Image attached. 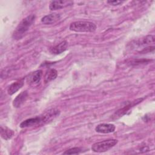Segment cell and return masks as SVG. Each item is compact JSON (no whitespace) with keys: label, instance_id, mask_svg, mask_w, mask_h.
<instances>
[{"label":"cell","instance_id":"30bf717a","mask_svg":"<svg viewBox=\"0 0 155 155\" xmlns=\"http://www.w3.org/2000/svg\"><path fill=\"white\" fill-rule=\"evenodd\" d=\"M68 47V42L66 41H63L56 45L50 48V52L53 54H59L65 51Z\"/></svg>","mask_w":155,"mask_h":155},{"label":"cell","instance_id":"4fadbf2b","mask_svg":"<svg viewBox=\"0 0 155 155\" xmlns=\"http://www.w3.org/2000/svg\"><path fill=\"white\" fill-rule=\"evenodd\" d=\"M42 75V70H37L33 72L32 74H30L29 76L30 82L33 84H38L40 82L41 78Z\"/></svg>","mask_w":155,"mask_h":155},{"label":"cell","instance_id":"52a82bcc","mask_svg":"<svg viewBox=\"0 0 155 155\" xmlns=\"http://www.w3.org/2000/svg\"><path fill=\"white\" fill-rule=\"evenodd\" d=\"M116 129V127L112 124H100L95 128V131L99 133L108 134L113 133Z\"/></svg>","mask_w":155,"mask_h":155},{"label":"cell","instance_id":"ac0fdd59","mask_svg":"<svg viewBox=\"0 0 155 155\" xmlns=\"http://www.w3.org/2000/svg\"><path fill=\"white\" fill-rule=\"evenodd\" d=\"M107 2L112 5H118L121 4L122 3L124 2V1H118V0H114V1H108Z\"/></svg>","mask_w":155,"mask_h":155},{"label":"cell","instance_id":"2e32d148","mask_svg":"<svg viewBox=\"0 0 155 155\" xmlns=\"http://www.w3.org/2000/svg\"><path fill=\"white\" fill-rule=\"evenodd\" d=\"M82 148L79 147H74L72 148H70L68 150H66L63 154H79L81 152H82Z\"/></svg>","mask_w":155,"mask_h":155},{"label":"cell","instance_id":"9c48e42d","mask_svg":"<svg viewBox=\"0 0 155 155\" xmlns=\"http://www.w3.org/2000/svg\"><path fill=\"white\" fill-rule=\"evenodd\" d=\"M28 97V92L27 91H22L13 100V105L15 108L20 107L27 100Z\"/></svg>","mask_w":155,"mask_h":155},{"label":"cell","instance_id":"277c9868","mask_svg":"<svg viewBox=\"0 0 155 155\" xmlns=\"http://www.w3.org/2000/svg\"><path fill=\"white\" fill-rule=\"evenodd\" d=\"M143 98H139V99H136V101H133L131 102V103L128 104V105L124 106L123 108H120L119 110H118L116 112L114 113V114L112 116V118L113 119H117L120 117H122L123 115L127 113V112L131 108L133 107H134V105L138 104L139 103L141 102V101H143Z\"/></svg>","mask_w":155,"mask_h":155},{"label":"cell","instance_id":"8fae6325","mask_svg":"<svg viewBox=\"0 0 155 155\" xmlns=\"http://www.w3.org/2000/svg\"><path fill=\"white\" fill-rule=\"evenodd\" d=\"M24 84V79H20L15 82L12 84L7 89V93L9 95H13L19 90H20Z\"/></svg>","mask_w":155,"mask_h":155},{"label":"cell","instance_id":"5b68a950","mask_svg":"<svg viewBox=\"0 0 155 155\" xmlns=\"http://www.w3.org/2000/svg\"><path fill=\"white\" fill-rule=\"evenodd\" d=\"M44 121L42 116H36L32 118L27 119L20 124L21 128H26V127H30L33 126H36L38 125L44 124Z\"/></svg>","mask_w":155,"mask_h":155},{"label":"cell","instance_id":"5bb4252c","mask_svg":"<svg viewBox=\"0 0 155 155\" xmlns=\"http://www.w3.org/2000/svg\"><path fill=\"white\" fill-rule=\"evenodd\" d=\"M14 135V131L7 127H1V137L5 140L11 139Z\"/></svg>","mask_w":155,"mask_h":155},{"label":"cell","instance_id":"7a4b0ae2","mask_svg":"<svg viewBox=\"0 0 155 155\" xmlns=\"http://www.w3.org/2000/svg\"><path fill=\"white\" fill-rule=\"evenodd\" d=\"M69 29L75 32H94L96 30V25L90 21H75L70 24Z\"/></svg>","mask_w":155,"mask_h":155},{"label":"cell","instance_id":"9a60e30c","mask_svg":"<svg viewBox=\"0 0 155 155\" xmlns=\"http://www.w3.org/2000/svg\"><path fill=\"white\" fill-rule=\"evenodd\" d=\"M58 76V71L55 69L48 70L45 74V82H49L54 79H55Z\"/></svg>","mask_w":155,"mask_h":155},{"label":"cell","instance_id":"6da1fadb","mask_svg":"<svg viewBox=\"0 0 155 155\" xmlns=\"http://www.w3.org/2000/svg\"><path fill=\"white\" fill-rule=\"evenodd\" d=\"M35 19L36 16L35 15H30L24 18L16 27L13 34V37L17 39L21 38L33 24Z\"/></svg>","mask_w":155,"mask_h":155},{"label":"cell","instance_id":"ba28073f","mask_svg":"<svg viewBox=\"0 0 155 155\" xmlns=\"http://www.w3.org/2000/svg\"><path fill=\"white\" fill-rule=\"evenodd\" d=\"M61 18V16L58 13H51L47 15L44 16L41 19V22L44 24L48 25V24H52L59 21Z\"/></svg>","mask_w":155,"mask_h":155},{"label":"cell","instance_id":"e0dca14e","mask_svg":"<svg viewBox=\"0 0 155 155\" xmlns=\"http://www.w3.org/2000/svg\"><path fill=\"white\" fill-rule=\"evenodd\" d=\"M150 61V60H148V59H136V60H133V61H131L130 63L132 65H140V64H147Z\"/></svg>","mask_w":155,"mask_h":155},{"label":"cell","instance_id":"7c38bea8","mask_svg":"<svg viewBox=\"0 0 155 155\" xmlns=\"http://www.w3.org/2000/svg\"><path fill=\"white\" fill-rule=\"evenodd\" d=\"M155 37L153 35H149L146 36L144 38H143L140 42H139V45L140 46H145L146 47H151V45H154V44Z\"/></svg>","mask_w":155,"mask_h":155},{"label":"cell","instance_id":"8992f818","mask_svg":"<svg viewBox=\"0 0 155 155\" xmlns=\"http://www.w3.org/2000/svg\"><path fill=\"white\" fill-rule=\"evenodd\" d=\"M73 4V2L71 1H53L50 2L49 8L50 10H56L61 8H63Z\"/></svg>","mask_w":155,"mask_h":155},{"label":"cell","instance_id":"3957f363","mask_svg":"<svg viewBox=\"0 0 155 155\" xmlns=\"http://www.w3.org/2000/svg\"><path fill=\"white\" fill-rule=\"evenodd\" d=\"M117 142L118 140L116 139H108L96 142L91 146V150L96 153L105 152L114 147Z\"/></svg>","mask_w":155,"mask_h":155}]
</instances>
